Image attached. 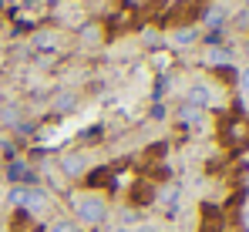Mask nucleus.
<instances>
[{
    "label": "nucleus",
    "mask_w": 249,
    "mask_h": 232,
    "mask_svg": "<svg viewBox=\"0 0 249 232\" xmlns=\"http://www.w3.org/2000/svg\"><path fill=\"white\" fill-rule=\"evenodd\" d=\"M71 205H74V215L81 219L84 226H98L108 215V202H105V195H98V192H78L71 198Z\"/></svg>",
    "instance_id": "f257e3e1"
},
{
    "label": "nucleus",
    "mask_w": 249,
    "mask_h": 232,
    "mask_svg": "<svg viewBox=\"0 0 249 232\" xmlns=\"http://www.w3.org/2000/svg\"><path fill=\"white\" fill-rule=\"evenodd\" d=\"M84 168H88V158H84V155H64V158H61V172H64L68 178L81 175Z\"/></svg>",
    "instance_id": "f03ea898"
},
{
    "label": "nucleus",
    "mask_w": 249,
    "mask_h": 232,
    "mask_svg": "<svg viewBox=\"0 0 249 232\" xmlns=\"http://www.w3.org/2000/svg\"><path fill=\"white\" fill-rule=\"evenodd\" d=\"M24 209L34 212V215L44 212V209H47V192H41V189H27V192H24Z\"/></svg>",
    "instance_id": "7ed1b4c3"
},
{
    "label": "nucleus",
    "mask_w": 249,
    "mask_h": 232,
    "mask_svg": "<svg viewBox=\"0 0 249 232\" xmlns=\"http://www.w3.org/2000/svg\"><path fill=\"white\" fill-rule=\"evenodd\" d=\"M189 101L196 105V108H202V105H209L212 101V91H209V84H192V91H189Z\"/></svg>",
    "instance_id": "20e7f679"
},
{
    "label": "nucleus",
    "mask_w": 249,
    "mask_h": 232,
    "mask_svg": "<svg viewBox=\"0 0 249 232\" xmlns=\"http://www.w3.org/2000/svg\"><path fill=\"white\" fill-rule=\"evenodd\" d=\"M196 37H199L196 27H182V31L172 34V44H175V47H189V44H196Z\"/></svg>",
    "instance_id": "39448f33"
},
{
    "label": "nucleus",
    "mask_w": 249,
    "mask_h": 232,
    "mask_svg": "<svg viewBox=\"0 0 249 232\" xmlns=\"http://www.w3.org/2000/svg\"><path fill=\"white\" fill-rule=\"evenodd\" d=\"M34 44H37V47H57V44H61V34L41 31V34H34Z\"/></svg>",
    "instance_id": "423d86ee"
},
{
    "label": "nucleus",
    "mask_w": 249,
    "mask_h": 232,
    "mask_svg": "<svg viewBox=\"0 0 249 232\" xmlns=\"http://www.w3.org/2000/svg\"><path fill=\"white\" fill-rule=\"evenodd\" d=\"M47 232H78V222H71V219H57V222H51V229Z\"/></svg>",
    "instance_id": "0eeeda50"
},
{
    "label": "nucleus",
    "mask_w": 249,
    "mask_h": 232,
    "mask_svg": "<svg viewBox=\"0 0 249 232\" xmlns=\"http://www.w3.org/2000/svg\"><path fill=\"white\" fill-rule=\"evenodd\" d=\"M239 88H243V98H249V68L239 71Z\"/></svg>",
    "instance_id": "6e6552de"
},
{
    "label": "nucleus",
    "mask_w": 249,
    "mask_h": 232,
    "mask_svg": "<svg viewBox=\"0 0 249 232\" xmlns=\"http://www.w3.org/2000/svg\"><path fill=\"white\" fill-rule=\"evenodd\" d=\"M209 61H219V64H226V61H229V54H226V51H209Z\"/></svg>",
    "instance_id": "1a4fd4ad"
},
{
    "label": "nucleus",
    "mask_w": 249,
    "mask_h": 232,
    "mask_svg": "<svg viewBox=\"0 0 249 232\" xmlns=\"http://www.w3.org/2000/svg\"><path fill=\"white\" fill-rule=\"evenodd\" d=\"M206 24H212V27H215V24H222V10H209Z\"/></svg>",
    "instance_id": "9d476101"
},
{
    "label": "nucleus",
    "mask_w": 249,
    "mask_h": 232,
    "mask_svg": "<svg viewBox=\"0 0 249 232\" xmlns=\"http://www.w3.org/2000/svg\"><path fill=\"white\" fill-rule=\"evenodd\" d=\"M24 192H27V189H14V192H10V202H14V205H24Z\"/></svg>",
    "instance_id": "9b49d317"
},
{
    "label": "nucleus",
    "mask_w": 249,
    "mask_h": 232,
    "mask_svg": "<svg viewBox=\"0 0 249 232\" xmlns=\"http://www.w3.org/2000/svg\"><path fill=\"white\" fill-rule=\"evenodd\" d=\"M236 24H239V27H249V7H246V10H239V17H236Z\"/></svg>",
    "instance_id": "f8f14e48"
},
{
    "label": "nucleus",
    "mask_w": 249,
    "mask_h": 232,
    "mask_svg": "<svg viewBox=\"0 0 249 232\" xmlns=\"http://www.w3.org/2000/svg\"><path fill=\"white\" fill-rule=\"evenodd\" d=\"M81 34H84V37H88V40H98V37H101V34H98V27H84Z\"/></svg>",
    "instance_id": "ddd939ff"
},
{
    "label": "nucleus",
    "mask_w": 249,
    "mask_h": 232,
    "mask_svg": "<svg viewBox=\"0 0 249 232\" xmlns=\"http://www.w3.org/2000/svg\"><path fill=\"white\" fill-rule=\"evenodd\" d=\"M3 118H7V125H14V121H17V108H7V111H3Z\"/></svg>",
    "instance_id": "4468645a"
},
{
    "label": "nucleus",
    "mask_w": 249,
    "mask_h": 232,
    "mask_svg": "<svg viewBox=\"0 0 249 232\" xmlns=\"http://www.w3.org/2000/svg\"><path fill=\"white\" fill-rule=\"evenodd\" d=\"M71 105H74V98H71V94H64V98L57 101V108H71Z\"/></svg>",
    "instance_id": "2eb2a0df"
},
{
    "label": "nucleus",
    "mask_w": 249,
    "mask_h": 232,
    "mask_svg": "<svg viewBox=\"0 0 249 232\" xmlns=\"http://www.w3.org/2000/svg\"><path fill=\"white\" fill-rule=\"evenodd\" d=\"M243 222H246V232H249V198H246V209H243Z\"/></svg>",
    "instance_id": "dca6fc26"
},
{
    "label": "nucleus",
    "mask_w": 249,
    "mask_h": 232,
    "mask_svg": "<svg viewBox=\"0 0 249 232\" xmlns=\"http://www.w3.org/2000/svg\"><path fill=\"white\" fill-rule=\"evenodd\" d=\"M135 232H155V229H152V226H138Z\"/></svg>",
    "instance_id": "f3484780"
},
{
    "label": "nucleus",
    "mask_w": 249,
    "mask_h": 232,
    "mask_svg": "<svg viewBox=\"0 0 249 232\" xmlns=\"http://www.w3.org/2000/svg\"><path fill=\"white\" fill-rule=\"evenodd\" d=\"M162 232H175V229H162Z\"/></svg>",
    "instance_id": "a211bd4d"
},
{
    "label": "nucleus",
    "mask_w": 249,
    "mask_h": 232,
    "mask_svg": "<svg viewBox=\"0 0 249 232\" xmlns=\"http://www.w3.org/2000/svg\"><path fill=\"white\" fill-rule=\"evenodd\" d=\"M118 232H128V229H118Z\"/></svg>",
    "instance_id": "6ab92c4d"
}]
</instances>
